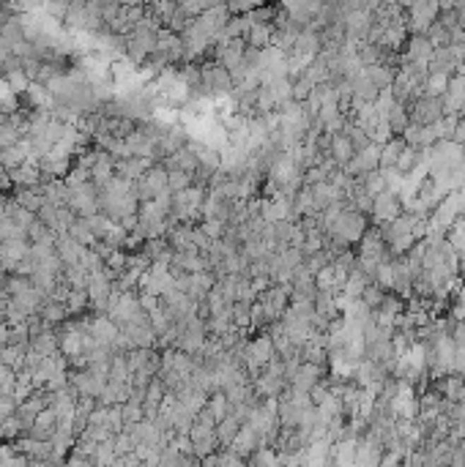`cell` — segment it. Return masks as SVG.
<instances>
[{"instance_id":"cell-1","label":"cell","mask_w":465,"mask_h":467,"mask_svg":"<svg viewBox=\"0 0 465 467\" xmlns=\"http://www.w3.org/2000/svg\"><path fill=\"white\" fill-rule=\"evenodd\" d=\"M66 208L80 219L99 213V189L93 183H83V186L69 189V205Z\"/></svg>"},{"instance_id":"cell-2","label":"cell","mask_w":465,"mask_h":467,"mask_svg":"<svg viewBox=\"0 0 465 467\" xmlns=\"http://www.w3.org/2000/svg\"><path fill=\"white\" fill-rule=\"evenodd\" d=\"M408 115H411L413 126H435V123L444 118V104H441V99L422 96L419 102H413L408 107Z\"/></svg>"},{"instance_id":"cell-3","label":"cell","mask_w":465,"mask_h":467,"mask_svg":"<svg viewBox=\"0 0 465 467\" xmlns=\"http://www.w3.org/2000/svg\"><path fill=\"white\" fill-rule=\"evenodd\" d=\"M400 213H402V203L394 191H383V194H378V197L372 200V213H370V216H375V224H378V227L392 224Z\"/></svg>"},{"instance_id":"cell-4","label":"cell","mask_w":465,"mask_h":467,"mask_svg":"<svg viewBox=\"0 0 465 467\" xmlns=\"http://www.w3.org/2000/svg\"><path fill=\"white\" fill-rule=\"evenodd\" d=\"M30 257V244L28 241H3L0 244V265L14 273V268Z\"/></svg>"},{"instance_id":"cell-5","label":"cell","mask_w":465,"mask_h":467,"mask_svg":"<svg viewBox=\"0 0 465 467\" xmlns=\"http://www.w3.org/2000/svg\"><path fill=\"white\" fill-rule=\"evenodd\" d=\"M85 246H80L69 232H64V235H58V241H55V254L61 257V263L64 265H80L85 257Z\"/></svg>"},{"instance_id":"cell-6","label":"cell","mask_w":465,"mask_h":467,"mask_svg":"<svg viewBox=\"0 0 465 467\" xmlns=\"http://www.w3.org/2000/svg\"><path fill=\"white\" fill-rule=\"evenodd\" d=\"M55 432H58V415L52 413V407L49 410H44L36 415V421H33V427H30V437L33 440H52L55 437Z\"/></svg>"},{"instance_id":"cell-7","label":"cell","mask_w":465,"mask_h":467,"mask_svg":"<svg viewBox=\"0 0 465 467\" xmlns=\"http://www.w3.org/2000/svg\"><path fill=\"white\" fill-rule=\"evenodd\" d=\"M11 183H14V191H20V189H39V183H42V170H39V164L25 162L22 167H17V170L11 172Z\"/></svg>"},{"instance_id":"cell-8","label":"cell","mask_w":465,"mask_h":467,"mask_svg":"<svg viewBox=\"0 0 465 467\" xmlns=\"http://www.w3.org/2000/svg\"><path fill=\"white\" fill-rule=\"evenodd\" d=\"M241 427H244V421L238 418V415H228L225 421H219L216 424V437H219V446L222 448H230L232 440L238 437V432H241Z\"/></svg>"},{"instance_id":"cell-9","label":"cell","mask_w":465,"mask_h":467,"mask_svg":"<svg viewBox=\"0 0 465 467\" xmlns=\"http://www.w3.org/2000/svg\"><path fill=\"white\" fill-rule=\"evenodd\" d=\"M271 39H274V25H249L247 30V44L260 52L271 47Z\"/></svg>"},{"instance_id":"cell-10","label":"cell","mask_w":465,"mask_h":467,"mask_svg":"<svg viewBox=\"0 0 465 467\" xmlns=\"http://www.w3.org/2000/svg\"><path fill=\"white\" fill-rule=\"evenodd\" d=\"M11 200L17 205H22L25 211H30V213H39L44 205V194L39 191V189H20V191H14L11 194Z\"/></svg>"},{"instance_id":"cell-11","label":"cell","mask_w":465,"mask_h":467,"mask_svg":"<svg viewBox=\"0 0 465 467\" xmlns=\"http://www.w3.org/2000/svg\"><path fill=\"white\" fill-rule=\"evenodd\" d=\"M402 148H405V140L402 137H392L389 143L381 148V170H392L397 159H400Z\"/></svg>"},{"instance_id":"cell-12","label":"cell","mask_w":465,"mask_h":467,"mask_svg":"<svg viewBox=\"0 0 465 467\" xmlns=\"http://www.w3.org/2000/svg\"><path fill=\"white\" fill-rule=\"evenodd\" d=\"M206 407H208V413H211L213 418H216V424H219V421H225V418H228V415L232 413L230 402H228V396H225L222 391L211 394V396H208V405H206Z\"/></svg>"},{"instance_id":"cell-13","label":"cell","mask_w":465,"mask_h":467,"mask_svg":"<svg viewBox=\"0 0 465 467\" xmlns=\"http://www.w3.org/2000/svg\"><path fill=\"white\" fill-rule=\"evenodd\" d=\"M69 235H71V238H74V241H77L80 246H85V249H90V246L96 244V238H93V232H90L88 222H85V219H80V216L71 222V227H69Z\"/></svg>"},{"instance_id":"cell-14","label":"cell","mask_w":465,"mask_h":467,"mask_svg":"<svg viewBox=\"0 0 465 467\" xmlns=\"http://www.w3.org/2000/svg\"><path fill=\"white\" fill-rule=\"evenodd\" d=\"M419 159H422V153H419V148H411V145H405L400 153V159H397V164H394V170L400 172V175H408L416 164H419Z\"/></svg>"},{"instance_id":"cell-15","label":"cell","mask_w":465,"mask_h":467,"mask_svg":"<svg viewBox=\"0 0 465 467\" xmlns=\"http://www.w3.org/2000/svg\"><path fill=\"white\" fill-rule=\"evenodd\" d=\"M66 309L71 317L83 314L85 309H90V298H88V290H71L69 298H66Z\"/></svg>"},{"instance_id":"cell-16","label":"cell","mask_w":465,"mask_h":467,"mask_svg":"<svg viewBox=\"0 0 465 467\" xmlns=\"http://www.w3.org/2000/svg\"><path fill=\"white\" fill-rule=\"evenodd\" d=\"M252 304H247V301H235V304H232V309H230L232 325H238V328H252Z\"/></svg>"},{"instance_id":"cell-17","label":"cell","mask_w":465,"mask_h":467,"mask_svg":"<svg viewBox=\"0 0 465 467\" xmlns=\"http://www.w3.org/2000/svg\"><path fill=\"white\" fill-rule=\"evenodd\" d=\"M167 189L172 191V194L187 191V189H192V175H187V172H170Z\"/></svg>"},{"instance_id":"cell-18","label":"cell","mask_w":465,"mask_h":467,"mask_svg":"<svg viewBox=\"0 0 465 467\" xmlns=\"http://www.w3.org/2000/svg\"><path fill=\"white\" fill-rule=\"evenodd\" d=\"M452 339L457 347H465V320H457L454 328H452Z\"/></svg>"},{"instance_id":"cell-19","label":"cell","mask_w":465,"mask_h":467,"mask_svg":"<svg viewBox=\"0 0 465 467\" xmlns=\"http://www.w3.org/2000/svg\"><path fill=\"white\" fill-rule=\"evenodd\" d=\"M11 189H14V183H11V172L0 167V194H8Z\"/></svg>"},{"instance_id":"cell-20","label":"cell","mask_w":465,"mask_h":467,"mask_svg":"<svg viewBox=\"0 0 465 467\" xmlns=\"http://www.w3.org/2000/svg\"><path fill=\"white\" fill-rule=\"evenodd\" d=\"M454 145H460V148H465V121L457 123V129H454Z\"/></svg>"}]
</instances>
